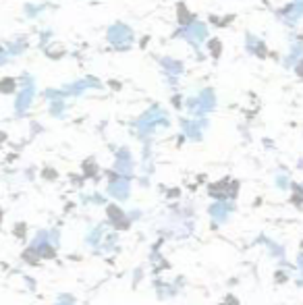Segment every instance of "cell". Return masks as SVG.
Returning <instances> with one entry per match:
<instances>
[{
  "label": "cell",
  "instance_id": "cell-6",
  "mask_svg": "<svg viewBox=\"0 0 303 305\" xmlns=\"http://www.w3.org/2000/svg\"><path fill=\"white\" fill-rule=\"evenodd\" d=\"M245 50L254 56H260V58H264L266 52H268L264 40L260 36H254V34H245Z\"/></svg>",
  "mask_w": 303,
  "mask_h": 305
},
{
  "label": "cell",
  "instance_id": "cell-7",
  "mask_svg": "<svg viewBox=\"0 0 303 305\" xmlns=\"http://www.w3.org/2000/svg\"><path fill=\"white\" fill-rule=\"evenodd\" d=\"M108 216L114 220V224H116V228H129V222L125 220V216H123V212H120L116 206H110L108 208Z\"/></svg>",
  "mask_w": 303,
  "mask_h": 305
},
{
  "label": "cell",
  "instance_id": "cell-8",
  "mask_svg": "<svg viewBox=\"0 0 303 305\" xmlns=\"http://www.w3.org/2000/svg\"><path fill=\"white\" fill-rule=\"evenodd\" d=\"M206 44H208V50H210L212 56H214V58L220 56V52H222V44H220L218 40H206Z\"/></svg>",
  "mask_w": 303,
  "mask_h": 305
},
{
  "label": "cell",
  "instance_id": "cell-5",
  "mask_svg": "<svg viewBox=\"0 0 303 305\" xmlns=\"http://www.w3.org/2000/svg\"><path fill=\"white\" fill-rule=\"evenodd\" d=\"M301 56H303V40L291 38V46H289V52H287V56H285V60H283V67H285V69H293L295 63H297Z\"/></svg>",
  "mask_w": 303,
  "mask_h": 305
},
{
  "label": "cell",
  "instance_id": "cell-1",
  "mask_svg": "<svg viewBox=\"0 0 303 305\" xmlns=\"http://www.w3.org/2000/svg\"><path fill=\"white\" fill-rule=\"evenodd\" d=\"M106 40H108V44L114 48V50H118V52H127L131 46H133V42H135V32L127 25V23H112L108 29H106Z\"/></svg>",
  "mask_w": 303,
  "mask_h": 305
},
{
  "label": "cell",
  "instance_id": "cell-2",
  "mask_svg": "<svg viewBox=\"0 0 303 305\" xmlns=\"http://www.w3.org/2000/svg\"><path fill=\"white\" fill-rule=\"evenodd\" d=\"M172 38H183L185 42H189V44L199 52V46L206 44V40H208V27H206L204 21L193 19V21L187 23V25H181L176 32H174Z\"/></svg>",
  "mask_w": 303,
  "mask_h": 305
},
{
  "label": "cell",
  "instance_id": "cell-10",
  "mask_svg": "<svg viewBox=\"0 0 303 305\" xmlns=\"http://www.w3.org/2000/svg\"><path fill=\"white\" fill-rule=\"evenodd\" d=\"M222 305H239V301H237V299H235L233 295H229V297H226V299L222 301Z\"/></svg>",
  "mask_w": 303,
  "mask_h": 305
},
{
  "label": "cell",
  "instance_id": "cell-4",
  "mask_svg": "<svg viewBox=\"0 0 303 305\" xmlns=\"http://www.w3.org/2000/svg\"><path fill=\"white\" fill-rule=\"evenodd\" d=\"M158 65H160V71H162V75L164 77H181L185 73V65L181 63V60H176V58H172V56H162L160 60H158Z\"/></svg>",
  "mask_w": 303,
  "mask_h": 305
},
{
  "label": "cell",
  "instance_id": "cell-3",
  "mask_svg": "<svg viewBox=\"0 0 303 305\" xmlns=\"http://www.w3.org/2000/svg\"><path fill=\"white\" fill-rule=\"evenodd\" d=\"M279 19L283 23H287L289 27H295L299 23V19H303V0H293V3L285 5L279 11Z\"/></svg>",
  "mask_w": 303,
  "mask_h": 305
},
{
  "label": "cell",
  "instance_id": "cell-9",
  "mask_svg": "<svg viewBox=\"0 0 303 305\" xmlns=\"http://www.w3.org/2000/svg\"><path fill=\"white\" fill-rule=\"evenodd\" d=\"M293 69H295V73H297V75H299V77L303 79V56H301V58L297 60V63H295V67H293Z\"/></svg>",
  "mask_w": 303,
  "mask_h": 305
}]
</instances>
